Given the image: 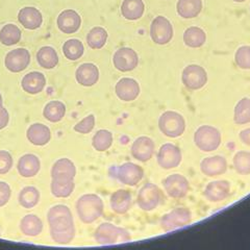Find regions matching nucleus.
I'll return each mask as SVG.
<instances>
[{"instance_id":"16","label":"nucleus","mask_w":250,"mask_h":250,"mask_svg":"<svg viewBox=\"0 0 250 250\" xmlns=\"http://www.w3.org/2000/svg\"><path fill=\"white\" fill-rule=\"evenodd\" d=\"M57 24L62 34L72 35L80 30L82 26V17L74 10H64L60 13Z\"/></svg>"},{"instance_id":"20","label":"nucleus","mask_w":250,"mask_h":250,"mask_svg":"<svg viewBox=\"0 0 250 250\" xmlns=\"http://www.w3.org/2000/svg\"><path fill=\"white\" fill-rule=\"evenodd\" d=\"M200 169L203 174L209 177L222 175L228 171V162L221 155L208 156L202 160Z\"/></svg>"},{"instance_id":"46","label":"nucleus","mask_w":250,"mask_h":250,"mask_svg":"<svg viewBox=\"0 0 250 250\" xmlns=\"http://www.w3.org/2000/svg\"><path fill=\"white\" fill-rule=\"evenodd\" d=\"M239 137H240V140L242 141V143H244L247 146H250V127L242 130L240 132Z\"/></svg>"},{"instance_id":"33","label":"nucleus","mask_w":250,"mask_h":250,"mask_svg":"<svg viewBox=\"0 0 250 250\" xmlns=\"http://www.w3.org/2000/svg\"><path fill=\"white\" fill-rule=\"evenodd\" d=\"M66 115V105L60 100H51L44 106L43 116L52 123L60 122Z\"/></svg>"},{"instance_id":"4","label":"nucleus","mask_w":250,"mask_h":250,"mask_svg":"<svg viewBox=\"0 0 250 250\" xmlns=\"http://www.w3.org/2000/svg\"><path fill=\"white\" fill-rule=\"evenodd\" d=\"M194 143L198 149L205 152L217 150L221 144V134L216 127L202 125L194 134Z\"/></svg>"},{"instance_id":"3","label":"nucleus","mask_w":250,"mask_h":250,"mask_svg":"<svg viewBox=\"0 0 250 250\" xmlns=\"http://www.w3.org/2000/svg\"><path fill=\"white\" fill-rule=\"evenodd\" d=\"M94 238H95L97 243L101 245L125 243L131 239L130 233L126 229L107 222L98 226L95 233H94Z\"/></svg>"},{"instance_id":"15","label":"nucleus","mask_w":250,"mask_h":250,"mask_svg":"<svg viewBox=\"0 0 250 250\" xmlns=\"http://www.w3.org/2000/svg\"><path fill=\"white\" fill-rule=\"evenodd\" d=\"M141 88L139 83L130 77H123L115 85V93L117 97L125 103H130L138 98Z\"/></svg>"},{"instance_id":"14","label":"nucleus","mask_w":250,"mask_h":250,"mask_svg":"<svg viewBox=\"0 0 250 250\" xmlns=\"http://www.w3.org/2000/svg\"><path fill=\"white\" fill-rule=\"evenodd\" d=\"M116 178L126 186H136L144 176V170L137 164L125 163L119 166L115 172Z\"/></svg>"},{"instance_id":"43","label":"nucleus","mask_w":250,"mask_h":250,"mask_svg":"<svg viewBox=\"0 0 250 250\" xmlns=\"http://www.w3.org/2000/svg\"><path fill=\"white\" fill-rule=\"evenodd\" d=\"M13 156L6 150H0V174H5L13 167Z\"/></svg>"},{"instance_id":"11","label":"nucleus","mask_w":250,"mask_h":250,"mask_svg":"<svg viewBox=\"0 0 250 250\" xmlns=\"http://www.w3.org/2000/svg\"><path fill=\"white\" fill-rule=\"evenodd\" d=\"M30 64V53L26 48H16L6 53L4 59L5 68L12 73H19Z\"/></svg>"},{"instance_id":"49","label":"nucleus","mask_w":250,"mask_h":250,"mask_svg":"<svg viewBox=\"0 0 250 250\" xmlns=\"http://www.w3.org/2000/svg\"><path fill=\"white\" fill-rule=\"evenodd\" d=\"M249 11H250V7H249Z\"/></svg>"},{"instance_id":"23","label":"nucleus","mask_w":250,"mask_h":250,"mask_svg":"<svg viewBox=\"0 0 250 250\" xmlns=\"http://www.w3.org/2000/svg\"><path fill=\"white\" fill-rule=\"evenodd\" d=\"M29 142L35 146H45L51 140V131L49 127L42 123L31 124L26 131Z\"/></svg>"},{"instance_id":"24","label":"nucleus","mask_w":250,"mask_h":250,"mask_svg":"<svg viewBox=\"0 0 250 250\" xmlns=\"http://www.w3.org/2000/svg\"><path fill=\"white\" fill-rule=\"evenodd\" d=\"M17 169L22 177H34L41 169V162L37 155L33 153H27L22 155L18 161Z\"/></svg>"},{"instance_id":"35","label":"nucleus","mask_w":250,"mask_h":250,"mask_svg":"<svg viewBox=\"0 0 250 250\" xmlns=\"http://www.w3.org/2000/svg\"><path fill=\"white\" fill-rule=\"evenodd\" d=\"M22 33L20 28L13 24V23H9L5 24L1 29H0V43L4 46H13L18 44L21 41Z\"/></svg>"},{"instance_id":"48","label":"nucleus","mask_w":250,"mask_h":250,"mask_svg":"<svg viewBox=\"0 0 250 250\" xmlns=\"http://www.w3.org/2000/svg\"><path fill=\"white\" fill-rule=\"evenodd\" d=\"M232 1H234V2H239V3H241V2H244V1H246V0H232Z\"/></svg>"},{"instance_id":"27","label":"nucleus","mask_w":250,"mask_h":250,"mask_svg":"<svg viewBox=\"0 0 250 250\" xmlns=\"http://www.w3.org/2000/svg\"><path fill=\"white\" fill-rule=\"evenodd\" d=\"M176 11L184 19L196 18L202 11V0H178Z\"/></svg>"},{"instance_id":"26","label":"nucleus","mask_w":250,"mask_h":250,"mask_svg":"<svg viewBox=\"0 0 250 250\" xmlns=\"http://www.w3.org/2000/svg\"><path fill=\"white\" fill-rule=\"evenodd\" d=\"M76 175V167L74 163L67 158H62L56 161L51 168L52 178H71Z\"/></svg>"},{"instance_id":"19","label":"nucleus","mask_w":250,"mask_h":250,"mask_svg":"<svg viewBox=\"0 0 250 250\" xmlns=\"http://www.w3.org/2000/svg\"><path fill=\"white\" fill-rule=\"evenodd\" d=\"M18 21L25 29L36 30L42 26L43 16L37 7L25 6L19 11Z\"/></svg>"},{"instance_id":"9","label":"nucleus","mask_w":250,"mask_h":250,"mask_svg":"<svg viewBox=\"0 0 250 250\" xmlns=\"http://www.w3.org/2000/svg\"><path fill=\"white\" fill-rule=\"evenodd\" d=\"M138 206L146 212H149L159 207L162 201V192L154 184H146L138 194Z\"/></svg>"},{"instance_id":"31","label":"nucleus","mask_w":250,"mask_h":250,"mask_svg":"<svg viewBox=\"0 0 250 250\" xmlns=\"http://www.w3.org/2000/svg\"><path fill=\"white\" fill-rule=\"evenodd\" d=\"M184 43L190 48H200L207 42V34L201 27H188L184 33Z\"/></svg>"},{"instance_id":"2","label":"nucleus","mask_w":250,"mask_h":250,"mask_svg":"<svg viewBox=\"0 0 250 250\" xmlns=\"http://www.w3.org/2000/svg\"><path fill=\"white\" fill-rule=\"evenodd\" d=\"M76 212L84 224L95 222L104 214V201L96 194H84L76 202Z\"/></svg>"},{"instance_id":"45","label":"nucleus","mask_w":250,"mask_h":250,"mask_svg":"<svg viewBox=\"0 0 250 250\" xmlns=\"http://www.w3.org/2000/svg\"><path fill=\"white\" fill-rule=\"evenodd\" d=\"M10 122V114L5 107L0 108V130L5 128Z\"/></svg>"},{"instance_id":"10","label":"nucleus","mask_w":250,"mask_h":250,"mask_svg":"<svg viewBox=\"0 0 250 250\" xmlns=\"http://www.w3.org/2000/svg\"><path fill=\"white\" fill-rule=\"evenodd\" d=\"M114 67L121 72H129L139 65V56L130 47H122L113 56Z\"/></svg>"},{"instance_id":"36","label":"nucleus","mask_w":250,"mask_h":250,"mask_svg":"<svg viewBox=\"0 0 250 250\" xmlns=\"http://www.w3.org/2000/svg\"><path fill=\"white\" fill-rule=\"evenodd\" d=\"M62 53L69 61L80 60L84 53L83 43L78 39H70L62 44Z\"/></svg>"},{"instance_id":"18","label":"nucleus","mask_w":250,"mask_h":250,"mask_svg":"<svg viewBox=\"0 0 250 250\" xmlns=\"http://www.w3.org/2000/svg\"><path fill=\"white\" fill-rule=\"evenodd\" d=\"M100 72L98 67L93 62H83L78 66L75 72L76 82L83 87H92L99 81Z\"/></svg>"},{"instance_id":"41","label":"nucleus","mask_w":250,"mask_h":250,"mask_svg":"<svg viewBox=\"0 0 250 250\" xmlns=\"http://www.w3.org/2000/svg\"><path fill=\"white\" fill-rule=\"evenodd\" d=\"M234 62L240 69L249 70L250 69V46H241L234 53Z\"/></svg>"},{"instance_id":"5","label":"nucleus","mask_w":250,"mask_h":250,"mask_svg":"<svg viewBox=\"0 0 250 250\" xmlns=\"http://www.w3.org/2000/svg\"><path fill=\"white\" fill-rule=\"evenodd\" d=\"M159 127L166 137L178 138L186 130V121L179 113L167 111L161 115L159 119Z\"/></svg>"},{"instance_id":"29","label":"nucleus","mask_w":250,"mask_h":250,"mask_svg":"<svg viewBox=\"0 0 250 250\" xmlns=\"http://www.w3.org/2000/svg\"><path fill=\"white\" fill-rule=\"evenodd\" d=\"M20 229L27 237H37L43 231V222L37 215L29 214L21 219Z\"/></svg>"},{"instance_id":"34","label":"nucleus","mask_w":250,"mask_h":250,"mask_svg":"<svg viewBox=\"0 0 250 250\" xmlns=\"http://www.w3.org/2000/svg\"><path fill=\"white\" fill-rule=\"evenodd\" d=\"M108 39V34L104 27H93L87 35V43L90 48L97 50L104 48Z\"/></svg>"},{"instance_id":"1","label":"nucleus","mask_w":250,"mask_h":250,"mask_svg":"<svg viewBox=\"0 0 250 250\" xmlns=\"http://www.w3.org/2000/svg\"><path fill=\"white\" fill-rule=\"evenodd\" d=\"M50 236L58 244L66 245L71 243L75 237V225L73 215L67 206L57 205L47 213Z\"/></svg>"},{"instance_id":"30","label":"nucleus","mask_w":250,"mask_h":250,"mask_svg":"<svg viewBox=\"0 0 250 250\" xmlns=\"http://www.w3.org/2000/svg\"><path fill=\"white\" fill-rule=\"evenodd\" d=\"M109 203H111V208L116 214H125L130 208L131 195L128 191L118 190L113 193Z\"/></svg>"},{"instance_id":"7","label":"nucleus","mask_w":250,"mask_h":250,"mask_svg":"<svg viewBox=\"0 0 250 250\" xmlns=\"http://www.w3.org/2000/svg\"><path fill=\"white\" fill-rule=\"evenodd\" d=\"M208 73L206 69L196 65H188L182 72V82L186 88L192 91L202 89L208 83Z\"/></svg>"},{"instance_id":"28","label":"nucleus","mask_w":250,"mask_h":250,"mask_svg":"<svg viewBox=\"0 0 250 250\" xmlns=\"http://www.w3.org/2000/svg\"><path fill=\"white\" fill-rule=\"evenodd\" d=\"M37 62L46 70L54 69L59 65V54L51 46H43L37 52Z\"/></svg>"},{"instance_id":"44","label":"nucleus","mask_w":250,"mask_h":250,"mask_svg":"<svg viewBox=\"0 0 250 250\" xmlns=\"http://www.w3.org/2000/svg\"><path fill=\"white\" fill-rule=\"evenodd\" d=\"M12 196V190L9 184L0 182V208L4 207L10 201Z\"/></svg>"},{"instance_id":"22","label":"nucleus","mask_w":250,"mask_h":250,"mask_svg":"<svg viewBox=\"0 0 250 250\" xmlns=\"http://www.w3.org/2000/svg\"><path fill=\"white\" fill-rule=\"evenodd\" d=\"M46 85V77L42 72L33 71L23 76L21 87L23 91L30 95H37L41 93Z\"/></svg>"},{"instance_id":"32","label":"nucleus","mask_w":250,"mask_h":250,"mask_svg":"<svg viewBox=\"0 0 250 250\" xmlns=\"http://www.w3.org/2000/svg\"><path fill=\"white\" fill-rule=\"evenodd\" d=\"M74 181L71 178H52L50 190L54 197L68 198L74 191Z\"/></svg>"},{"instance_id":"8","label":"nucleus","mask_w":250,"mask_h":250,"mask_svg":"<svg viewBox=\"0 0 250 250\" xmlns=\"http://www.w3.org/2000/svg\"><path fill=\"white\" fill-rule=\"evenodd\" d=\"M191 212L186 208H178L164 215L161 219V228L165 231H171L184 228L191 221Z\"/></svg>"},{"instance_id":"39","label":"nucleus","mask_w":250,"mask_h":250,"mask_svg":"<svg viewBox=\"0 0 250 250\" xmlns=\"http://www.w3.org/2000/svg\"><path fill=\"white\" fill-rule=\"evenodd\" d=\"M113 144V134L111 131L106 129H100L98 130L95 135L93 137L92 140V145L94 149L104 152L106 151L109 147Z\"/></svg>"},{"instance_id":"47","label":"nucleus","mask_w":250,"mask_h":250,"mask_svg":"<svg viewBox=\"0 0 250 250\" xmlns=\"http://www.w3.org/2000/svg\"><path fill=\"white\" fill-rule=\"evenodd\" d=\"M3 107V100H2V95L1 93H0V108Z\"/></svg>"},{"instance_id":"12","label":"nucleus","mask_w":250,"mask_h":250,"mask_svg":"<svg viewBox=\"0 0 250 250\" xmlns=\"http://www.w3.org/2000/svg\"><path fill=\"white\" fill-rule=\"evenodd\" d=\"M163 187L172 198H184L190 190V184L182 174H171L163 179Z\"/></svg>"},{"instance_id":"38","label":"nucleus","mask_w":250,"mask_h":250,"mask_svg":"<svg viewBox=\"0 0 250 250\" xmlns=\"http://www.w3.org/2000/svg\"><path fill=\"white\" fill-rule=\"evenodd\" d=\"M233 120L236 124L243 125L250 122V99L245 97L238 101L234 106Z\"/></svg>"},{"instance_id":"17","label":"nucleus","mask_w":250,"mask_h":250,"mask_svg":"<svg viewBox=\"0 0 250 250\" xmlns=\"http://www.w3.org/2000/svg\"><path fill=\"white\" fill-rule=\"evenodd\" d=\"M154 142L148 137H139L137 138L131 145V155L139 162H148L154 153Z\"/></svg>"},{"instance_id":"42","label":"nucleus","mask_w":250,"mask_h":250,"mask_svg":"<svg viewBox=\"0 0 250 250\" xmlns=\"http://www.w3.org/2000/svg\"><path fill=\"white\" fill-rule=\"evenodd\" d=\"M94 126H95V116L88 115L77 124H75L73 129L76 132H80V134L87 135V134H90V132L93 130Z\"/></svg>"},{"instance_id":"6","label":"nucleus","mask_w":250,"mask_h":250,"mask_svg":"<svg viewBox=\"0 0 250 250\" xmlns=\"http://www.w3.org/2000/svg\"><path fill=\"white\" fill-rule=\"evenodd\" d=\"M174 36L173 25L164 16L155 17L150 25V38L156 45H166L171 42Z\"/></svg>"},{"instance_id":"21","label":"nucleus","mask_w":250,"mask_h":250,"mask_svg":"<svg viewBox=\"0 0 250 250\" xmlns=\"http://www.w3.org/2000/svg\"><path fill=\"white\" fill-rule=\"evenodd\" d=\"M229 193L230 184L228 181H215L206 187L203 195L210 202H220L228 198Z\"/></svg>"},{"instance_id":"25","label":"nucleus","mask_w":250,"mask_h":250,"mask_svg":"<svg viewBox=\"0 0 250 250\" xmlns=\"http://www.w3.org/2000/svg\"><path fill=\"white\" fill-rule=\"evenodd\" d=\"M145 3L143 0H124L121 4V14L129 21H137L143 17Z\"/></svg>"},{"instance_id":"40","label":"nucleus","mask_w":250,"mask_h":250,"mask_svg":"<svg viewBox=\"0 0 250 250\" xmlns=\"http://www.w3.org/2000/svg\"><path fill=\"white\" fill-rule=\"evenodd\" d=\"M233 167L240 175L250 174V152L239 151L234 154Z\"/></svg>"},{"instance_id":"37","label":"nucleus","mask_w":250,"mask_h":250,"mask_svg":"<svg viewBox=\"0 0 250 250\" xmlns=\"http://www.w3.org/2000/svg\"><path fill=\"white\" fill-rule=\"evenodd\" d=\"M40 192L36 187H25L23 188L19 194V203L24 208H35L40 201Z\"/></svg>"},{"instance_id":"13","label":"nucleus","mask_w":250,"mask_h":250,"mask_svg":"<svg viewBox=\"0 0 250 250\" xmlns=\"http://www.w3.org/2000/svg\"><path fill=\"white\" fill-rule=\"evenodd\" d=\"M183 155L179 147L172 143L161 146L158 153V164L163 169H173L182 163Z\"/></svg>"}]
</instances>
